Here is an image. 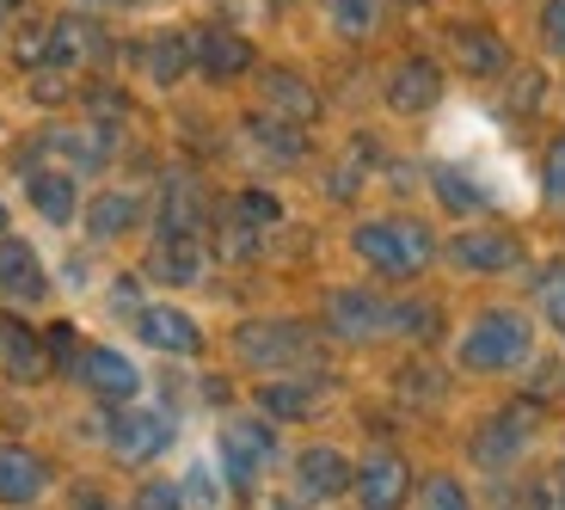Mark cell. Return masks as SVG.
Segmentation results:
<instances>
[{
  "label": "cell",
  "instance_id": "1",
  "mask_svg": "<svg viewBox=\"0 0 565 510\" xmlns=\"http://www.w3.org/2000/svg\"><path fill=\"white\" fill-rule=\"evenodd\" d=\"M351 253L363 258L375 277L406 284V277H418V270L437 258V241H430L418 222H406V215H382V222H363L351 234Z\"/></svg>",
  "mask_w": 565,
  "mask_h": 510
},
{
  "label": "cell",
  "instance_id": "2",
  "mask_svg": "<svg viewBox=\"0 0 565 510\" xmlns=\"http://www.w3.org/2000/svg\"><path fill=\"white\" fill-rule=\"evenodd\" d=\"M529 344H535V332H529L523 314H516V308H492V314H480V320L467 327L461 369H480V375L516 369V363H529Z\"/></svg>",
  "mask_w": 565,
  "mask_h": 510
},
{
  "label": "cell",
  "instance_id": "3",
  "mask_svg": "<svg viewBox=\"0 0 565 510\" xmlns=\"http://www.w3.org/2000/svg\"><path fill=\"white\" fill-rule=\"evenodd\" d=\"M215 455H222V474L234 486H258V474L277 461V437H270L265 418H227L222 437H215Z\"/></svg>",
  "mask_w": 565,
  "mask_h": 510
},
{
  "label": "cell",
  "instance_id": "4",
  "mask_svg": "<svg viewBox=\"0 0 565 510\" xmlns=\"http://www.w3.org/2000/svg\"><path fill=\"white\" fill-rule=\"evenodd\" d=\"M234 351H241L246 369H296L301 357L313 351V339L296 320H253V327H241Z\"/></svg>",
  "mask_w": 565,
  "mask_h": 510
},
{
  "label": "cell",
  "instance_id": "5",
  "mask_svg": "<svg viewBox=\"0 0 565 510\" xmlns=\"http://www.w3.org/2000/svg\"><path fill=\"white\" fill-rule=\"evenodd\" d=\"M136 332L148 351H167V357H198L203 351V332L184 308H167V301H148L136 308Z\"/></svg>",
  "mask_w": 565,
  "mask_h": 510
},
{
  "label": "cell",
  "instance_id": "6",
  "mask_svg": "<svg viewBox=\"0 0 565 510\" xmlns=\"http://www.w3.org/2000/svg\"><path fill=\"white\" fill-rule=\"evenodd\" d=\"M105 443H111L124 461H154L172 443V418L167 412H117L111 425H105Z\"/></svg>",
  "mask_w": 565,
  "mask_h": 510
},
{
  "label": "cell",
  "instance_id": "7",
  "mask_svg": "<svg viewBox=\"0 0 565 510\" xmlns=\"http://www.w3.org/2000/svg\"><path fill=\"white\" fill-rule=\"evenodd\" d=\"M191 62H198V74H210V81H241V74L253 68V43L227 25H203L198 38H191Z\"/></svg>",
  "mask_w": 565,
  "mask_h": 510
},
{
  "label": "cell",
  "instance_id": "8",
  "mask_svg": "<svg viewBox=\"0 0 565 510\" xmlns=\"http://www.w3.org/2000/svg\"><path fill=\"white\" fill-rule=\"evenodd\" d=\"M449 258L473 277H498V270H516L523 265V246L510 241V234H492V227H473L461 241H449Z\"/></svg>",
  "mask_w": 565,
  "mask_h": 510
},
{
  "label": "cell",
  "instance_id": "9",
  "mask_svg": "<svg viewBox=\"0 0 565 510\" xmlns=\"http://www.w3.org/2000/svg\"><path fill=\"white\" fill-rule=\"evenodd\" d=\"M0 296L19 301V308H38L50 296V277H43V258L25 241H0Z\"/></svg>",
  "mask_w": 565,
  "mask_h": 510
},
{
  "label": "cell",
  "instance_id": "10",
  "mask_svg": "<svg viewBox=\"0 0 565 510\" xmlns=\"http://www.w3.org/2000/svg\"><path fill=\"white\" fill-rule=\"evenodd\" d=\"M81 382L93 387V394H105V400H136L141 394V369L129 363L124 351H111V344H93V351L81 357Z\"/></svg>",
  "mask_w": 565,
  "mask_h": 510
},
{
  "label": "cell",
  "instance_id": "11",
  "mask_svg": "<svg viewBox=\"0 0 565 510\" xmlns=\"http://www.w3.org/2000/svg\"><path fill=\"white\" fill-rule=\"evenodd\" d=\"M203 227V191L191 172H172L167 198H160V241H198Z\"/></svg>",
  "mask_w": 565,
  "mask_h": 510
},
{
  "label": "cell",
  "instance_id": "12",
  "mask_svg": "<svg viewBox=\"0 0 565 510\" xmlns=\"http://www.w3.org/2000/svg\"><path fill=\"white\" fill-rule=\"evenodd\" d=\"M326 314H332V332H344V339H375V332L394 327V308L363 296V289H339V296L326 301Z\"/></svg>",
  "mask_w": 565,
  "mask_h": 510
},
{
  "label": "cell",
  "instance_id": "13",
  "mask_svg": "<svg viewBox=\"0 0 565 510\" xmlns=\"http://www.w3.org/2000/svg\"><path fill=\"white\" fill-rule=\"evenodd\" d=\"M296 486L308 498H339L344 486H356V468L344 461L339 449H326V443H313V449L296 455Z\"/></svg>",
  "mask_w": 565,
  "mask_h": 510
},
{
  "label": "cell",
  "instance_id": "14",
  "mask_svg": "<svg viewBox=\"0 0 565 510\" xmlns=\"http://www.w3.org/2000/svg\"><path fill=\"white\" fill-rule=\"evenodd\" d=\"M412 486V468L399 455H369L363 468H356V492H363V510H399Z\"/></svg>",
  "mask_w": 565,
  "mask_h": 510
},
{
  "label": "cell",
  "instance_id": "15",
  "mask_svg": "<svg viewBox=\"0 0 565 510\" xmlns=\"http://www.w3.org/2000/svg\"><path fill=\"white\" fill-rule=\"evenodd\" d=\"M43 486H50V468H43L31 449H19V443H7L0 449V504H38Z\"/></svg>",
  "mask_w": 565,
  "mask_h": 510
},
{
  "label": "cell",
  "instance_id": "16",
  "mask_svg": "<svg viewBox=\"0 0 565 510\" xmlns=\"http://www.w3.org/2000/svg\"><path fill=\"white\" fill-rule=\"evenodd\" d=\"M523 443H529V412H498L492 425L473 437V461L498 474V468H510V461L523 455Z\"/></svg>",
  "mask_w": 565,
  "mask_h": 510
},
{
  "label": "cell",
  "instance_id": "17",
  "mask_svg": "<svg viewBox=\"0 0 565 510\" xmlns=\"http://www.w3.org/2000/svg\"><path fill=\"white\" fill-rule=\"evenodd\" d=\"M455 62H461V74H473V81H498V74L510 68V50L492 38L486 25H455Z\"/></svg>",
  "mask_w": 565,
  "mask_h": 510
},
{
  "label": "cell",
  "instance_id": "18",
  "mask_svg": "<svg viewBox=\"0 0 565 510\" xmlns=\"http://www.w3.org/2000/svg\"><path fill=\"white\" fill-rule=\"evenodd\" d=\"M25 191H31V210H38L50 227H68V222H74V210H81V198H74V172H62V167L31 172Z\"/></svg>",
  "mask_w": 565,
  "mask_h": 510
},
{
  "label": "cell",
  "instance_id": "19",
  "mask_svg": "<svg viewBox=\"0 0 565 510\" xmlns=\"http://www.w3.org/2000/svg\"><path fill=\"white\" fill-rule=\"evenodd\" d=\"M443 99V74L430 62H399L394 81H387V105L394 111H430Z\"/></svg>",
  "mask_w": 565,
  "mask_h": 510
},
{
  "label": "cell",
  "instance_id": "20",
  "mask_svg": "<svg viewBox=\"0 0 565 510\" xmlns=\"http://www.w3.org/2000/svg\"><path fill=\"white\" fill-rule=\"evenodd\" d=\"M0 369L13 375V382H38L43 375V344L31 327H19L13 314H0Z\"/></svg>",
  "mask_w": 565,
  "mask_h": 510
},
{
  "label": "cell",
  "instance_id": "21",
  "mask_svg": "<svg viewBox=\"0 0 565 510\" xmlns=\"http://www.w3.org/2000/svg\"><path fill=\"white\" fill-rule=\"evenodd\" d=\"M99 56V31L86 25V19H56L50 25V68H81V62Z\"/></svg>",
  "mask_w": 565,
  "mask_h": 510
},
{
  "label": "cell",
  "instance_id": "22",
  "mask_svg": "<svg viewBox=\"0 0 565 510\" xmlns=\"http://www.w3.org/2000/svg\"><path fill=\"white\" fill-rule=\"evenodd\" d=\"M203 265H210V258H203L198 241H160L154 258H148V270H154L160 284H198Z\"/></svg>",
  "mask_w": 565,
  "mask_h": 510
},
{
  "label": "cell",
  "instance_id": "23",
  "mask_svg": "<svg viewBox=\"0 0 565 510\" xmlns=\"http://www.w3.org/2000/svg\"><path fill=\"white\" fill-rule=\"evenodd\" d=\"M430 184H437V198H443V210H449V215H480L486 210V191L467 179L461 167H437V172H430Z\"/></svg>",
  "mask_w": 565,
  "mask_h": 510
},
{
  "label": "cell",
  "instance_id": "24",
  "mask_svg": "<svg viewBox=\"0 0 565 510\" xmlns=\"http://www.w3.org/2000/svg\"><path fill=\"white\" fill-rule=\"evenodd\" d=\"M141 215V198L136 191H105L99 203H93V234H99V241H117V234H129V222H136Z\"/></svg>",
  "mask_w": 565,
  "mask_h": 510
},
{
  "label": "cell",
  "instance_id": "25",
  "mask_svg": "<svg viewBox=\"0 0 565 510\" xmlns=\"http://www.w3.org/2000/svg\"><path fill=\"white\" fill-rule=\"evenodd\" d=\"M265 99L270 105H282V111H289V124H308L313 111H320V99H313V86H301L296 74H265Z\"/></svg>",
  "mask_w": 565,
  "mask_h": 510
},
{
  "label": "cell",
  "instance_id": "26",
  "mask_svg": "<svg viewBox=\"0 0 565 510\" xmlns=\"http://www.w3.org/2000/svg\"><path fill=\"white\" fill-rule=\"evenodd\" d=\"M326 19L339 38H369L382 25V0H326Z\"/></svg>",
  "mask_w": 565,
  "mask_h": 510
},
{
  "label": "cell",
  "instance_id": "27",
  "mask_svg": "<svg viewBox=\"0 0 565 510\" xmlns=\"http://www.w3.org/2000/svg\"><path fill=\"white\" fill-rule=\"evenodd\" d=\"M141 68L154 74L160 86H172L184 68H191V38H154L148 43V56H141Z\"/></svg>",
  "mask_w": 565,
  "mask_h": 510
},
{
  "label": "cell",
  "instance_id": "28",
  "mask_svg": "<svg viewBox=\"0 0 565 510\" xmlns=\"http://www.w3.org/2000/svg\"><path fill=\"white\" fill-rule=\"evenodd\" d=\"M179 498H184V504H198V510H215V504H222V474H215L210 461H191Z\"/></svg>",
  "mask_w": 565,
  "mask_h": 510
},
{
  "label": "cell",
  "instance_id": "29",
  "mask_svg": "<svg viewBox=\"0 0 565 510\" xmlns=\"http://www.w3.org/2000/svg\"><path fill=\"white\" fill-rule=\"evenodd\" d=\"M253 136L270 148V155H282V160H296V155H301L296 124H282V117H253Z\"/></svg>",
  "mask_w": 565,
  "mask_h": 510
},
{
  "label": "cell",
  "instance_id": "30",
  "mask_svg": "<svg viewBox=\"0 0 565 510\" xmlns=\"http://www.w3.org/2000/svg\"><path fill=\"white\" fill-rule=\"evenodd\" d=\"M258 406L282 412V418H301V412H313V387H265V394H258Z\"/></svg>",
  "mask_w": 565,
  "mask_h": 510
},
{
  "label": "cell",
  "instance_id": "31",
  "mask_svg": "<svg viewBox=\"0 0 565 510\" xmlns=\"http://www.w3.org/2000/svg\"><path fill=\"white\" fill-rule=\"evenodd\" d=\"M418 510H473V504H467L461 480H443V474H437V480L418 492Z\"/></svg>",
  "mask_w": 565,
  "mask_h": 510
},
{
  "label": "cell",
  "instance_id": "32",
  "mask_svg": "<svg viewBox=\"0 0 565 510\" xmlns=\"http://www.w3.org/2000/svg\"><path fill=\"white\" fill-rule=\"evenodd\" d=\"M277 215H282V210H277V198H265V191H246V198L234 203V222H246L253 234H258V227H270Z\"/></svg>",
  "mask_w": 565,
  "mask_h": 510
},
{
  "label": "cell",
  "instance_id": "33",
  "mask_svg": "<svg viewBox=\"0 0 565 510\" xmlns=\"http://www.w3.org/2000/svg\"><path fill=\"white\" fill-rule=\"evenodd\" d=\"M535 296H541V314H547L553 327L565 332V265H553L547 277H541V289H535Z\"/></svg>",
  "mask_w": 565,
  "mask_h": 510
},
{
  "label": "cell",
  "instance_id": "34",
  "mask_svg": "<svg viewBox=\"0 0 565 510\" xmlns=\"http://www.w3.org/2000/svg\"><path fill=\"white\" fill-rule=\"evenodd\" d=\"M184 498H179V486L172 480H154V486H141V498H136V510H179Z\"/></svg>",
  "mask_w": 565,
  "mask_h": 510
},
{
  "label": "cell",
  "instance_id": "35",
  "mask_svg": "<svg viewBox=\"0 0 565 510\" xmlns=\"http://www.w3.org/2000/svg\"><path fill=\"white\" fill-rule=\"evenodd\" d=\"M547 198H553V203H559V210H565V136H559V142L547 148Z\"/></svg>",
  "mask_w": 565,
  "mask_h": 510
},
{
  "label": "cell",
  "instance_id": "36",
  "mask_svg": "<svg viewBox=\"0 0 565 510\" xmlns=\"http://www.w3.org/2000/svg\"><path fill=\"white\" fill-rule=\"evenodd\" d=\"M541 510H565V461H553L541 480Z\"/></svg>",
  "mask_w": 565,
  "mask_h": 510
},
{
  "label": "cell",
  "instance_id": "37",
  "mask_svg": "<svg viewBox=\"0 0 565 510\" xmlns=\"http://www.w3.org/2000/svg\"><path fill=\"white\" fill-rule=\"evenodd\" d=\"M541 25H547V50H559V56H565V0H547Z\"/></svg>",
  "mask_w": 565,
  "mask_h": 510
},
{
  "label": "cell",
  "instance_id": "38",
  "mask_svg": "<svg viewBox=\"0 0 565 510\" xmlns=\"http://www.w3.org/2000/svg\"><path fill=\"white\" fill-rule=\"evenodd\" d=\"M74 510H117V498L93 492V486H74Z\"/></svg>",
  "mask_w": 565,
  "mask_h": 510
},
{
  "label": "cell",
  "instance_id": "39",
  "mask_svg": "<svg viewBox=\"0 0 565 510\" xmlns=\"http://www.w3.org/2000/svg\"><path fill=\"white\" fill-rule=\"evenodd\" d=\"M0 227H7V203H0Z\"/></svg>",
  "mask_w": 565,
  "mask_h": 510
},
{
  "label": "cell",
  "instance_id": "40",
  "mask_svg": "<svg viewBox=\"0 0 565 510\" xmlns=\"http://www.w3.org/2000/svg\"><path fill=\"white\" fill-rule=\"evenodd\" d=\"M93 7H105V0H93Z\"/></svg>",
  "mask_w": 565,
  "mask_h": 510
}]
</instances>
